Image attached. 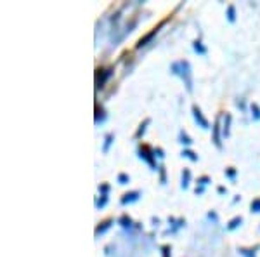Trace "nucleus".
<instances>
[{"mask_svg": "<svg viewBox=\"0 0 260 257\" xmlns=\"http://www.w3.org/2000/svg\"><path fill=\"white\" fill-rule=\"evenodd\" d=\"M115 142V134L113 132H108L106 136H104V142H103V153H108L111 148V145Z\"/></svg>", "mask_w": 260, "mask_h": 257, "instance_id": "nucleus-13", "label": "nucleus"}, {"mask_svg": "<svg viewBox=\"0 0 260 257\" xmlns=\"http://www.w3.org/2000/svg\"><path fill=\"white\" fill-rule=\"evenodd\" d=\"M250 111H251V117L253 120H260V106L257 103H251L250 104Z\"/></svg>", "mask_w": 260, "mask_h": 257, "instance_id": "nucleus-23", "label": "nucleus"}, {"mask_svg": "<svg viewBox=\"0 0 260 257\" xmlns=\"http://www.w3.org/2000/svg\"><path fill=\"white\" fill-rule=\"evenodd\" d=\"M137 155H139L141 160H144L146 163L151 167V170H158V165H156V157H154V150L151 148L148 145H139L137 148Z\"/></svg>", "mask_w": 260, "mask_h": 257, "instance_id": "nucleus-2", "label": "nucleus"}, {"mask_svg": "<svg viewBox=\"0 0 260 257\" xmlns=\"http://www.w3.org/2000/svg\"><path fill=\"white\" fill-rule=\"evenodd\" d=\"M179 142H180V145H184V146H191L192 145L191 137L187 136V134L184 132V130H180V132H179Z\"/></svg>", "mask_w": 260, "mask_h": 257, "instance_id": "nucleus-20", "label": "nucleus"}, {"mask_svg": "<svg viewBox=\"0 0 260 257\" xmlns=\"http://www.w3.org/2000/svg\"><path fill=\"white\" fill-rule=\"evenodd\" d=\"M113 73H115L113 68H110V70L98 68V71H95V87H98V89H103L104 83L108 82V78L113 77Z\"/></svg>", "mask_w": 260, "mask_h": 257, "instance_id": "nucleus-5", "label": "nucleus"}, {"mask_svg": "<svg viewBox=\"0 0 260 257\" xmlns=\"http://www.w3.org/2000/svg\"><path fill=\"white\" fill-rule=\"evenodd\" d=\"M250 210L253 214H260V198H253L250 204Z\"/></svg>", "mask_w": 260, "mask_h": 257, "instance_id": "nucleus-25", "label": "nucleus"}, {"mask_svg": "<svg viewBox=\"0 0 260 257\" xmlns=\"http://www.w3.org/2000/svg\"><path fill=\"white\" fill-rule=\"evenodd\" d=\"M231 122H233L231 113H225V115H224V124H222V136H224V137H229V134H231Z\"/></svg>", "mask_w": 260, "mask_h": 257, "instance_id": "nucleus-12", "label": "nucleus"}, {"mask_svg": "<svg viewBox=\"0 0 260 257\" xmlns=\"http://www.w3.org/2000/svg\"><path fill=\"white\" fill-rule=\"evenodd\" d=\"M208 219H213V221H219V217H217V214L215 212H213V210H212V212H208Z\"/></svg>", "mask_w": 260, "mask_h": 257, "instance_id": "nucleus-32", "label": "nucleus"}, {"mask_svg": "<svg viewBox=\"0 0 260 257\" xmlns=\"http://www.w3.org/2000/svg\"><path fill=\"white\" fill-rule=\"evenodd\" d=\"M113 222H115V219H106V221H103V222H99L98 227H95V238H99L101 235H104L108 230L113 226Z\"/></svg>", "mask_w": 260, "mask_h": 257, "instance_id": "nucleus-8", "label": "nucleus"}, {"mask_svg": "<svg viewBox=\"0 0 260 257\" xmlns=\"http://www.w3.org/2000/svg\"><path fill=\"white\" fill-rule=\"evenodd\" d=\"M180 155H182V158H187V160H191V162H198V160H200L198 155H196L194 151H191L189 148H184Z\"/></svg>", "mask_w": 260, "mask_h": 257, "instance_id": "nucleus-18", "label": "nucleus"}, {"mask_svg": "<svg viewBox=\"0 0 260 257\" xmlns=\"http://www.w3.org/2000/svg\"><path fill=\"white\" fill-rule=\"evenodd\" d=\"M130 183V176L125 174V172H121L118 174V184H128Z\"/></svg>", "mask_w": 260, "mask_h": 257, "instance_id": "nucleus-29", "label": "nucleus"}, {"mask_svg": "<svg viewBox=\"0 0 260 257\" xmlns=\"http://www.w3.org/2000/svg\"><path fill=\"white\" fill-rule=\"evenodd\" d=\"M149 124H151V119H144V122L139 125V129H137V132H136V139H141L142 136H144V132H146V129H148Z\"/></svg>", "mask_w": 260, "mask_h": 257, "instance_id": "nucleus-19", "label": "nucleus"}, {"mask_svg": "<svg viewBox=\"0 0 260 257\" xmlns=\"http://www.w3.org/2000/svg\"><path fill=\"white\" fill-rule=\"evenodd\" d=\"M158 172H160V183L167 184V168L163 165H160V167H158Z\"/></svg>", "mask_w": 260, "mask_h": 257, "instance_id": "nucleus-27", "label": "nucleus"}, {"mask_svg": "<svg viewBox=\"0 0 260 257\" xmlns=\"http://www.w3.org/2000/svg\"><path fill=\"white\" fill-rule=\"evenodd\" d=\"M191 184V170L189 168H184L182 170V176H180V188L182 189H187Z\"/></svg>", "mask_w": 260, "mask_h": 257, "instance_id": "nucleus-11", "label": "nucleus"}, {"mask_svg": "<svg viewBox=\"0 0 260 257\" xmlns=\"http://www.w3.org/2000/svg\"><path fill=\"white\" fill-rule=\"evenodd\" d=\"M192 119H194V122L198 124V127L201 129H210V122L207 120V117L203 115V111H201L200 106H196V104H192Z\"/></svg>", "mask_w": 260, "mask_h": 257, "instance_id": "nucleus-4", "label": "nucleus"}, {"mask_svg": "<svg viewBox=\"0 0 260 257\" xmlns=\"http://www.w3.org/2000/svg\"><path fill=\"white\" fill-rule=\"evenodd\" d=\"M139 198H141V191H128V193H125V195L120 198V204L121 205L136 204V202L139 200Z\"/></svg>", "mask_w": 260, "mask_h": 257, "instance_id": "nucleus-7", "label": "nucleus"}, {"mask_svg": "<svg viewBox=\"0 0 260 257\" xmlns=\"http://www.w3.org/2000/svg\"><path fill=\"white\" fill-rule=\"evenodd\" d=\"M228 21L229 23H234V21H236V7L234 6L228 7Z\"/></svg>", "mask_w": 260, "mask_h": 257, "instance_id": "nucleus-26", "label": "nucleus"}, {"mask_svg": "<svg viewBox=\"0 0 260 257\" xmlns=\"http://www.w3.org/2000/svg\"><path fill=\"white\" fill-rule=\"evenodd\" d=\"M108 205V195H99L95 198V209H104Z\"/></svg>", "mask_w": 260, "mask_h": 257, "instance_id": "nucleus-21", "label": "nucleus"}, {"mask_svg": "<svg viewBox=\"0 0 260 257\" xmlns=\"http://www.w3.org/2000/svg\"><path fill=\"white\" fill-rule=\"evenodd\" d=\"M217 191H219L220 195H225V193H228V188H224V186H219V188H217Z\"/></svg>", "mask_w": 260, "mask_h": 257, "instance_id": "nucleus-33", "label": "nucleus"}, {"mask_svg": "<svg viewBox=\"0 0 260 257\" xmlns=\"http://www.w3.org/2000/svg\"><path fill=\"white\" fill-rule=\"evenodd\" d=\"M208 183H212V179L208 178V176H201V178H198V183H196V189H194V193L196 195H203L205 193V188H207V184Z\"/></svg>", "mask_w": 260, "mask_h": 257, "instance_id": "nucleus-9", "label": "nucleus"}, {"mask_svg": "<svg viewBox=\"0 0 260 257\" xmlns=\"http://www.w3.org/2000/svg\"><path fill=\"white\" fill-rule=\"evenodd\" d=\"M260 250V243H257L255 247H240L238 248V252H240L241 257H257V252Z\"/></svg>", "mask_w": 260, "mask_h": 257, "instance_id": "nucleus-10", "label": "nucleus"}, {"mask_svg": "<svg viewBox=\"0 0 260 257\" xmlns=\"http://www.w3.org/2000/svg\"><path fill=\"white\" fill-rule=\"evenodd\" d=\"M118 224H120L121 227H125V230H130V227L134 226V221L127 216V214H123V216H121V217L118 219Z\"/></svg>", "mask_w": 260, "mask_h": 257, "instance_id": "nucleus-17", "label": "nucleus"}, {"mask_svg": "<svg viewBox=\"0 0 260 257\" xmlns=\"http://www.w3.org/2000/svg\"><path fill=\"white\" fill-rule=\"evenodd\" d=\"M104 120H106V111H104V108H103V106L95 104V125L103 124Z\"/></svg>", "mask_w": 260, "mask_h": 257, "instance_id": "nucleus-14", "label": "nucleus"}, {"mask_svg": "<svg viewBox=\"0 0 260 257\" xmlns=\"http://www.w3.org/2000/svg\"><path fill=\"white\" fill-rule=\"evenodd\" d=\"M160 250H161V257H172V247L170 245H161Z\"/></svg>", "mask_w": 260, "mask_h": 257, "instance_id": "nucleus-28", "label": "nucleus"}, {"mask_svg": "<svg viewBox=\"0 0 260 257\" xmlns=\"http://www.w3.org/2000/svg\"><path fill=\"white\" fill-rule=\"evenodd\" d=\"M224 174H225V178H229L231 181H236V176H238V170L234 167H228L224 170Z\"/></svg>", "mask_w": 260, "mask_h": 257, "instance_id": "nucleus-24", "label": "nucleus"}, {"mask_svg": "<svg viewBox=\"0 0 260 257\" xmlns=\"http://www.w3.org/2000/svg\"><path fill=\"white\" fill-rule=\"evenodd\" d=\"M169 222H175V219H174V217H170V219H169ZM184 224H186V221H184V219H179V221H177V224H174V227H172V230L167 231L165 235H169V233H175V231H177L179 227H182Z\"/></svg>", "mask_w": 260, "mask_h": 257, "instance_id": "nucleus-22", "label": "nucleus"}, {"mask_svg": "<svg viewBox=\"0 0 260 257\" xmlns=\"http://www.w3.org/2000/svg\"><path fill=\"white\" fill-rule=\"evenodd\" d=\"M108 191H110V184H106V183L99 184V193H101V195H108Z\"/></svg>", "mask_w": 260, "mask_h": 257, "instance_id": "nucleus-30", "label": "nucleus"}, {"mask_svg": "<svg viewBox=\"0 0 260 257\" xmlns=\"http://www.w3.org/2000/svg\"><path fill=\"white\" fill-rule=\"evenodd\" d=\"M163 24H165V21H161V23L158 24V26H154L153 30H151L149 33H146L144 37H141V39H139V42H137V44H136V47H137V49H141V47H144V45H148L149 42L154 39V35H156V33L160 32V28L163 26Z\"/></svg>", "mask_w": 260, "mask_h": 257, "instance_id": "nucleus-6", "label": "nucleus"}, {"mask_svg": "<svg viewBox=\"0 0 260 257\" xmlns=\"http://www.w3.org/2000/svg\"><path fill=\"white\" fill-rule=\"evenodd\" d=\"M154 157H158V158H165V153H163V150L161 148H156V150H154Z\"/></svg>", "mask_w": 260, "mask_h": 257, "instance_id": "nucleus-31", "label": "nucleus"}, {"mask_svg": "<svg viewBox=\"0 0 260 257\" xmlns=\"http://www.w3.org/2000/svg\"><path fill=\"white\" fill-rule=\"evenodd\" d=\"M192 49H194V52H198L200 56H205V54H207V47H205L203 42H201L200 39L192 42Z\"/></svg>", "mask_w": 260, "mask_h": 257, "instance_id": "nucleus-16", "label": "nucleus"}, {"mask_svg": "<svg viewBox=\"0 0 260 257\" xmlns=\"http://www.w3.org/2000/svg\"><path fill=\"white\" fill-rule=\"evenodd\" d=\"M220 120H222V115H217L215 122H213V127H212V142L217 146V150H222V139H220V134H222V125H220Z\"/></svg>", "mask_w": 260, "mask_h": 257, "instance_id": "nucleus-3", "label": "nucleus"}, {"mask_svg": "<svg viewBox=\"0 0 260 257\" xmlns=\"http://www.w3.org/2000/svg\"><path fill=\"white\" fill-rule=\"evenodd\" d=\"M170 73L182 80L184 85H186V89H187V92H192V71H191L189 61H186V60L174 61L170 65Z\"/></svg>", "mask_w": 260, "mask_h": 257, "instance_id": "nucleus-1", "label": "nucleus"}, {"mask_svg": "<svg viewBox=\"0 0 260 257\" xmlns=\"http://www.w3.org/2000/svg\"><path fill=\"white\" fill-rule=\"evenodd\" d=\"M241 222H243V217L241 216H236V217L231 219L225 227H228V231H234V230H238V227L241 226Z\"/></svg>", "mask_w": 260, "mask_h": 257, "instance_id": "nucleus-15", "label": "nucleus"}]
</instances>
